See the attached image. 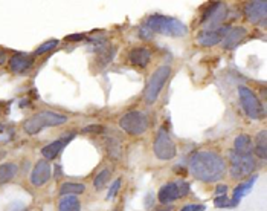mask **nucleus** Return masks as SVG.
I'll list each match as a JSON object with an SVG mask.
<instances>
[{
  "instance_id": "obj_23",
  "label": "nucleus",
  "mask_w": 267,
  "mask_h": 211,
  "mask_svg": "<svg viewBox=\"0 0 267 211\" xmlns=\"http://www.w3.org/2000/svg\"><path fill=\"white\" fill-rule=\"evenodd\" d=\"M19 173V167L14 163H6L0 165V184L9 182L11 179H14Z\"/></svg>"
},
{
  "instance_id": "obj_28",
  "label": "nucleus",
  "mask_w": 267,
  "mask_h": 211,
  "mask_svg": "<svg viewBox=\"0 0 267 211\" xmlns=\"http://www.w3.org/2000/svg\"><path fill=\"white\" fill-rule=\"evenodd\" d=\"M121 185H122V179H116V181H114V182L110 185V190H109V193H107V199H109V201L113 199V197L118 194V191H119V188H121Z\"/></svg>"
},
{
  "instance_id": "obj_31",
  "label": "nucleus",
  "mask_w": 267,
  "mask_h": 211,
  "mask_svg": "<svg viewBox=\"0 0 267 211\" xmlns=\"http://www.w3.org/2000/svg\"><path fill=\"white\" fill-rule=\"evenodd\" d=\"M84 133H103L104 132V127L99 126V124H92V126H87L83 129Z\"/></svg>"
},
{
  "instance_id": "obj_29",
  "label": "nucleus",
  "mask_w": 267,
  "mask_h": 211,
  "mask_svg": "<svg viewBox=\"0 0 267 211\" xmlns=\"http://www.w3.org/2000/svg\"><path fill=\"white\" fill-rule=\"evenodd\" d=\"M153 35H155V32H153L148 26H142L139 29V37H141L142 40H151Z\"/></svg>"
},
{
  "instance_id": "obj_24",
  "label": "nucleus",
  "mask_w": 267,
  "mask_h": 211,
  "mask_svg": "<svg viewBox=\"0 0 267 211\" xmlns=\"http://www.w3.org/2000/svg\"><path fill=\"white\" fill-rule=\"evenodd\" d=\"M86 191V185L81 182H65L60 188V196H66V194H81Z\"/></svg>"
},
{
  "instance_id": "obj_14",
  "label": "nucleus",
  "mask_w": 267,
  "mask_h": 211,
  "mask_svg": "<svg viewBox=\"0 0 267 211\" xmlns=\"http://www.w3.org/2000/svg\"><path fill=\"white\" fill-rule=\"evenodd\" d=\"M246 34H247V31L243 26H232V28H229L227 32L223 37V40H222V46L224 49H227V51H232V49H235L241 42L245 40Z\"/></svg>"
},
{
  "instance_id": "obj_19",
  "label": "nucleus",
  "mask_w": 267,
  "mask_h": 211,
  "mask_svg": "<svg viewBox=\"0 0 267 211\" xmlns=\"http://www.w3.org/2000/svg\"><path fill=\"white\" fill-rule=\"evenodd\" d=\"M58 211H81V204L73 194L61 196L60 204H58Z\"/></svg>"
},
{
  "instance_id": "obj_15",
  "label": "nucleus",
  "mask_w": 267,
  "mask_h": 211,
  "mask_svg": "<svg viewBox=\"0 0 267 211\" xmlns=\"http://www.w3.org/2000/svg\"><path fill=\"white\" fill-rule=\"evenodd\" d=\"M180 197L179 188H177V182H167L162 185L157 193V201L162 205H171Z\"/></svg>"
},
{
  "instance_id": "obj_21",
  "label": "nucleus",
  "mask_w": 267,
  "mask_h": 211,
  "mask_svg": "<svg viewBox=\"0 0 267 211\" xmlns=\"http://www.w3.org/2000/svg\"><path fill=\"white\" fill-rule=\"evenodd\" d=\"M257 178H258V176H252L250 181H247V182H245V184H240L238 187L234 190V196H232V199H231L232 204H234V207L238 205V202H240L241 197L246 196V194L252 190V187H253V184H255Z\"/></svg>"
},
{
  "instance_id": "obj_22",
  "label": "nucleus",
  "mask_w": 267,
  "mask_h": 211,
  "mask_svg": "<svg viewBox=\"0 0 267 211\" xmlns=\"http://www.w3.org/2000/svg\"><path fill=\"white\" fill-rule=\"evenodd\" d=\"M267 133L266 130H261L257 136H255V147H253V153H255L258 158L266 159L267 158Z\"/></svg>"
},
{
  "instance_id": "obj_3",
  "label": "nucleus",
  "mask_w": 267,
  "mask_h": 211,
  "mask_svg": "<svg viewBox=\"0 0 267 211\" xmlns=\"http://www.w3.org/2000/svg\"><path fill=\"white\" fill-rule=\"evenodd\" d=\"M65 122H67V117L57 114L54 110H42L37 115L24 121L23 129L28 135H37L46 127H57Z\"/></svg>"
},
{
  "instance_id": "obj_38",
  "label": "nucleus",
  "mask_w": 267,
  "mask_h": 211,
  "mask_svg": "<svg viewBox=\"0 0 267 211\" xmlns=\"http://www.w3.org/2000/svg\"><path fill=\"white\" fill-rule=\"evenodd\" d=\"M3 130V126H2V124H0V132H2Z\"/></svg>"
},
{
  "instance_id": "obj_1",
  "label": "nucleus",
  "mask_w": 267,
  "mask_h": 211,
  "mask_svg": "<svg viewBox=\"0 0 267 211\" xmlns=\"http://www.w3.org/2000/svg\"><path fill=\"white\" fill-rule=\"evenodd\" d=\"M189 171L197 181L206 184L217 182L226 175V163L219 153L201 150L191 156Z\"/></svg>"
},
{
  "instance_id": "obj_12",
  "label": "nucleus",
  "mask_w": 267,
  "mask_h": 211,
  "mask_svg": "<svg viewBox=\"0 0 267 211\" xmlns=\"http://www.w3.org/2000/svg\"><path fill=\"white\" fill-rule=\"evenodd\" d=\"M73 138H75V132H69V133H66V135L60 136V138H58L57 141H54V142H50V144L44 145V147L42 148V155H43V158H44L46 161H52V159H55V158L63 152V148H65Z\"/></svg>"
},
{
  "instance_id": "obj_17",
  "label": "nucleus",
  "mask_w": 267,
  "mask_h": 211,
  "mask_svg": "<svg viewBox=\"0 0 267 211\" xmlns=\"http://www.w3.org/2000/svg\"><path fill=\"white\" fill-rule=\"evenodd\" d=\"M129 58H130L132 65H134L137 68H147L151 61V51L145 46H137L130 51Z\"/></svg>"
},
{
  "instance_id": "obj_5",
  "label": "nucleus",
  "mask_w": 267,
  "mask_h": 211,
  "mask_svg": "<svg viewBox=\"0 0 267 211\" xmlns=\"http://www.w3.org/2000/svg\"><path fill=\"white\" fill-rule=\"evenodd\" d=\"M119 127L132 136H141L150 127V119L147 114L139 110H130L119 119Z\"/></svg>"
},
{
  "instance_id": "obj_25",
  "label": "nucleus",
  "mask_w": 267,
  "mask_h": 211,
  "mask_svg": "<svg viewBox=\"0 0 267 211\" xmlns=\"http://www.w3.org/2000/svg\"><path fill=\"white\" fill-rule=\"evenodd\" d=\"M110 170L109 168H104L103 171H99L98 175L95 176V179H93V187H95V190H103L104 187H106V184H107V181L110 179Z\"/></svg>"
},
{
  "instance_id": "obj_7",
  "label": "nucleus",
  "mask_w": 267,
  "mask_h": 211,
  "mask_svg": "<svg viewBox=\"0 0 267 211\" xmlns=\"http://www.w3.org/2000/svg\"><path fill=\"white\" fill-rule=\"evenodd\" d=\"M229 161H231V168L229 173L237 181H243L249 178L253 170H255V161L250 155H240L234 150L229 152Z\"/></svg>"
},
{
  "instance_id": "obj_2",
  "label": "nucleus",
  "mask_w": 267,
  "mask_h": 211,
  "mask_svg": "<svg viewBox=\"0 0 267 211\" xmlns=\"http://www.w3.org/2000/svg\"><path fill=\"white\" fill-rule=\"evenodd\" d=\"M147 26L155 32L168 37H183L188 34V28L183 22L168 16H151L147 20Z\"/></svg>"
},
{
  "instance_id": "obj_20",
  "label": "nucleus",
  "mask_w": 267,
  "mask_h": 211,
  "mask_svg": "<svg viewBox=\"0 0 267 211\" xmlns=\"http://www.w3.org/2000/svg\"><path fill=\"white\" fill-rule=\"evenodd\" d=\"M107 153L113 161H119L122 156V144L118 136H111V138H107Z\"/></svg>"
},
{
  "instance_id": "obj_13",
  "label": "nucleus",
  "mask_w": 267,
  "mask_h": 211,
  "mask_svg": "<svg viewBox=\"0 0 267 211\" xmlns=\"http://www.w3.org/2000/svg\"><path fill=\"white\" fill-rule=\"evenodd\" d=\"M227 29H229V26H220L217 29H203L197 35V43L200 46H205V47L215 46L223 40V37L227 32Z\"/></svg>"
},
{
  "instance_id": "obj_33",
  "label": "nucleus",
  "mask_w": 267,
  "mask_h": 211,
  "mask_svg": "<svg viewBox=\"0 0 267 211\" xmlns=\"http://www.w3.org/2000/svg\"><path fill=\"white\" fill-rule=\"evenodd\" d=\"M227 191V185L222 184V185H217V188H215V196H224Z\"/></svg>"
},
{
  "instance_id": "obj_32",
  "label": "nucleus",
  "mask_w": 267,
  "mask_h": 211,
  "mask_svg": "<svg viewBox=\"0 0 267 211\" xmlns=\"http://www.w3.org/2000/svg\"><path fill=\"white\" fill-rule=\"evenodd\" d=\"M66 42H81V40H87L84 34H72V35H67Z\"/></svg>"
},
{
  "instance_id": "obj_16",
  "label": "nucleus",
  "mask_w": 267,
  "mask_h": 211,
  "mask_svg": "<svg viewBox=\"0 0 267 211\" xmlns=\"http://www.w3.org/2000/svg\"><path fill=\"white\" fill-rule=\"evenodd\" d=\"M34 58L23 52H17L9 58V69L14 73H23L32 68Z\"/></svg>"
},
{
  "instance_id": "obj_27",
  "label": "nucleus",
  "mask_w": 267,
  "mask_h": 211,
  "mask_svg": "<svg viewBox=\"0 0 267 211\" xmlns=\"http://www.w3.org/2000/svg\"><path fill=\"white\" fill-rule=\"evenodd\" d=\"M214 205L217 207V208H232L234 207V204H232V201L229 199V197L224 194V196H217L214 199Z\"/></svg>"
},
{
  "instance_id": "obj_34",
  "label": "nucleus",
  "mask_w": 267,
  "mask_h": 211,
  "mask_svg": "<svg viewBox=\"0 0 267 211\" xmlns=\"http://www.w3.org/2000/svg\"><path fill=\"white\" fill-rule=\"evenodd\" d=\"M11 211H28V210H26V207H23V205H20V204H16L14 207H12Z\"/></svg>"
},
{
  "instance_id": "obj_37",
  "label": "nucleus",
  "mask_w": 267,
  "mask_h": 211,
  "mask_svg": "<svg viewBox=\"0 0 267 211\" xmlns=\"http://www.w3.org/2000/svg\"><path fill=\"white\" fill-rule=\"evenodd\" d=\"M205 210H206V207H205V205H196L193 211H205Z\"/></svg>"
},
{
  "instance_id": "obj_30",
  "label": "nucleus",
  "mask_w": 267,
  "mask_h": 211,
  "mask_svg": "<svg viewBox=\"0 0 267 211\" xmlns=\"http://www.w3.org/2000/svg\"><path fill=\"white\" fill-rule=\"evenodd\" d=\"M177 188H179V194H180V197L183 196H188L189 194V184L188 182H185V181H179L177 182Z\"/></svg>"
},
{
  "instance_id": "obj_11",
  "label": "nucleus",
  "mask_w": 267,
  "mask_h": 211,
  "mask_svg": "<svg viewBox=\"0 0 267 211\" xmlns=\"http://www.w3.org/2000/svg\"><path fill=\"white\" fill-rule=\"evenodd\" d=\"M245 14L246 19L252 24H260L266 23V14H267V2L266 0H257V2H249L245 6Z\"/></svg>"
},
{
  "instance_id": "obj_35",
  "label": "nucleus",
  "mask_w": 267,
  "mask_h": 211,
  "mask_svg": "<svg viewBox=\"0 0 267 211\" xmlns=\"http://www.w3.org/2000/svg\"><path fill=\"white\" fill-rule=\"evenodd\" d=\"M6 60V55H5V51L3 49H0V65H3Z\"/></svg>"
},
{
  "instance_id": "obj_8",
  "label": "nucleus",
  "mask_w": 267,
  "mask_h": 211,
  "mask_svg": "<svg viewBox=\"0 0 267 211\" xmlns=\"http://www.w3.org/2000/svg\"><path fill=\"white\" fill-rule=\"evenodd\" d=\"M153 152L160 161H171L177 155V145L171 140V136L165 129H160L156 133L155 142H153Z\"/></svg>"
},
{
  "instance_id": "obj_26",
  "label": "nucleus",
  "mask_w": 267,
  "mask_h": 211,
  "mask_svg": "<svg viewBox=\"0 0 267 211\" xmlns=\"http://www.w3.org/2000/svg\"><path fill=\"white\" fill-rule=\"evenodd\" d=\"M58 46V40L57 39H50V40H47V42H44L43 45H40L37 47V51L34 52L35 55H43V54H46V52H50L52 49H55Z\"/></svg>"
},
{
  "instance_id": "obj_6",
  "label": "nucleus",
  "mask_w": 267,
  "mask_h": 211,
  "mask_svg": "<svg viewBox=\"0 0 267 211\" xmlns=\"http://www.w3.org/2000/svg\"><path fill=\"white\" fill-rule=\"evenodd\" d=\"M238 96H240V103L243 107L245 114L250 119H263L266 117V110L260 101V98L253 94L246 86H240L238 88Z\"/></svg>"
},
{
  "instance_id": "obj_4",
  "label": "nucleus",
  "mask_w": 267,
  "mask_h": 211,
  "mask_svg": "<svg viewBox=\"0 0 267 211\" xmlns=\"http://www.w3.org/2000/svg\"><path fill=\"white\" fill-rule=\"evenodd\" d=\"M171 77V68L163 65L159 66L155 72L151 73V77L145 86V91H144V101L145 104L151 106L155 104L156 100L159 98V94L162 92L165 83L168 81V78Z\"/></svg>"
},
{
  "instance_id": "obj_18",
  "label": "nucleus",
  "mask_w": 267,
  "mask_h": 211,
  "mask_svg": "<svg viewBox=\"0 0 267 211\" xmlns=\"http://www.w3.org/2000/svg\"><path fill=\"white\" fill-rule=\"evenodd\" d=\"M234 152L240 153V155H250L253 150V144L249 135H238L234 142Z\"/></svg>"
},
{
  "instance_id": "obj_36",
  "label": "nucleus",
  "mask_w": 267,
  "mask_h": 211,
  "mask_svg": "<svg viewBox=\"0 0 267 211\" xmlns=\"http://www.w3.org/2000/svg\"><path fill=\"white\" fill-rule=\"evenodd\" d=\"M60 176H63V170L60 168V165H57L55 167V178H60Z\"/></svg>"
},
{
  "instance_id": "obj_10",
  "label": "nucleus",
  "mask_w": 267,
  "mask_h": 211,
  "mask_svg": "<svg viewBox=\"0 0 267 211\" xmlns=\"http://www.w3.org/2000/svg\"><path fill=\"white\" fill-rule=\"evenodd\" d=\"M50 176H52V165H50L49 161L40 159L37 161V164L31 171V184L34 187H42L50 179Z\"/></svg>"
},
{
  "instance_id": "obj_9",
  "label": "nucleus",
  "mask_w": 267,
  "mask_h": 211,
  "mask_svg": "<svg viewBox=\"0 0 267 211\" xmlns=\"http://www.w3.org/2000/svg\"><path fill=\"white\" fill-rule=\"evenodd\" d=\"M227 16V8L222 2H214L209 5V8L205 11V14L201 17V24L205 29H217L223 26V22Z\"/></svg>"
}]
</instances>
